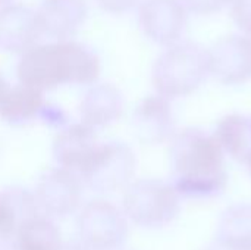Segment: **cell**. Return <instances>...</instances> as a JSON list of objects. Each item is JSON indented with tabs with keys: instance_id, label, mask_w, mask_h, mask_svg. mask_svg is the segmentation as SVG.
<instances>
[{
	"instance_id": "11",
	"label": "cell",
	"mask_w": 251,
	"mask_h": 250,
	"mask_svg": "<svg viewBox=\"0 0 251 250\" xmlns=\"http://www.w3.org/2000/svg\"><path fill=\"white\" fill-rule=\"evenodd\" d=\"M137 139L150 146L171 141L175 136V119L171 100L154 94L143 99L132 115Z\"/></svg>"
},
{
	"instance_id": "10",
	"label": "cell",
	"mask_w": 251,
	"mask_h": 250,
	"mask_svg": "<svg viewBox=\"0 0 251 250\" xmlns=\"http://www.w3.org/2000/svg\"><path fill=\"white\" fill-rule=\"evenodd\" d=\"M41 32L37 10L19 3L0 7V50L22 55L35 46Z\"/></svg>"
},
{
	"instance_id": "24",
	"label": "cell",
	"mask_w": 251,
	"mask_h": 250,
	"mask_svg": "<svg viewBox=\"0 0 251 250\" xmlns=\"http://www.w3.org/2000/svg\"><path fill=\"white\" fill-rule=\"evenodd\" d=\"M7 90H9L7 81H6V80H4V77L0 74V102H1V99L4 97V94L7 93Z\"/></svg>"
},
{
	"instance_id": "18",
	"label": "cell",
	"mask_w": 251,
	"mask_h": 250,
	"mask_svg": "<svg viewBox=\"0 0 251 250\" xmlns=\"http://www.w3.org/2000/svg\"><path fill=\"white\" fill-rule=\"evenodd\" d=\"M216 242L231 249L251 250V203H237L222 212Z\"/></svg>"
},
{
	"instance_id": "8",
	"label": "cell",
	"mask_w": 251,
	"mask_h": 250,
	"mask_svg": "<svg viewBox=\"0 0 251 250\" xmlns=\"http://www.w3.org/2000/svg\"><path fill=\"white\" fill-rule=\"evenodd\" d=\"M138 22L150 40L172 46L184 32L187 9L181 0H141Z\"/></svg>"
},
{
	"instance_id": "20",
	"label": "cell",
	"mask_w": 251,
	"mask_h": 250,
	"mask_svg": "<svg viewBox=\"0 0 251 250\" xmlns=\"http://www.w3.org/2000/svg\"><path fill=\"white\" fill-rule=\"evenodd\" d=\"M232 16L238 27L249 35L251 32V0H231Z\"/></svg>"
},
{
	"instance_id": "14",
	"label": "cell",
	"mask_w": 251,
	"mask_h": 250,
	"mask_svg": "<svg viewBox=\"0 0 251 250\" xmlns=\"http://www.w3.org/2000/svg\"><path fill=\"white\" fill-rule=\"evenodd\" d=\"M124 112V96L113 84H96L82 97L79 105L81 122L96 128H103L121 118Z\"/></svg>"
},
{
	"instance_id": "15",
	"label": "cell",
	"mask_w": 251,
	"mask_h": 250,
	"mask_svg": "<svg viewBox=\"0 0 251 250\" xmlns=\"http://www.w3.org/2000/svg\"><path fill=\"white\" fill-rule=\"evenodd\" d=\"M35 215L38 203L32 193L19 187L0 192V250L12 243L21 225Z\"/></svg>"
},
{
	"instance_id": "28",
	"label": "cell",
	"mask_w": 251,
	"mask_h": 250,
	"mask_svg": "<svg viewBox=\"0 0 251 250\" xmlns=\"http://www.w3.org/2000/svg\"><path fill=\"white\" fill-rule=\"evenodd\" d=\"M7 1H10V0H0V3H7Z\"/></svg>"
},
{
	"instance_id": "9",
	"label": "cell",
	"mask_w": 251,
	"mask_h": 250,
	"mask_svg": "<svg viewBox=\"0 0 251 250\" xmlns=\"http://www.w3.org/2000/svg\"><path fill=\"white\" fill-rule=\"evenodd\" d=\"M209 52L210 75L222 84H243L251 78V38L228 35L218 40Z\"/></svg>"
},
{
	"instance_id": "16",
	"label": "cell",
	"mask_w": 251,
	"mask_h": 250,
	"mask_svg": "<svg viewBox=\"0 0 251 250\" xmlns=\"http://www.w3.org/2000/svg\"><path fill=\"white\" fill-rule=\"evenodd\" d=\"M46 106L47 102L41 91L18 84L12 88L9 87L0 102V119L15 127L26 125L41 119Z\"/></svg>"
},
{
	"instance_id": "7",
	"label": "cell",
	"mask_w": 251,
	"mask_h": 250,
	"mask_svg": "<svg viewBox=\"0 0 251 250\" xmlns=\"http://www.w3.org/2000/svg\"><path fill=\"white\" fill-rule=\"evenodd\" d=\"M34 196L38 208L47 214L68 217L74 214L81 203L82 183L76 174L57 167L40 177Z\"/></svg>"
},
{
	"instance_id": "13",
	"label": "cell",
	"mask_w": 251,
	"mask_h": 250,
	"mask_svg": "<svg viewBox=\"0 0 251 250\" xmlns=\"http://www.w3.org/2000/svg\"><path fill=\"white\" fill-rule=\"evenodd\" d=\"M87 15V0H41L37 9L43 32L57 40H68L74 35Z\"/></svg>"
},
{
	"instance_id": "19",
	"label": "cell",
	"mask_w": 251,
	"mask_h": 250,
	"mask_svg": "<svg viewBox=\"0 0 251 250\" xmlns=\"http://www.w3.org/2000/svg\"><path fill=\"white\" fill-rule=\"evenodd\" d=\"M13 242L24 250H60L63 246L59 227L40 214L21 225Z\"/></svg>"
},
{
	"instance_id": "23",
	"label": "cell",
	"mask_w": 251,
	"mask_h": 250,
	"mask_svg": "<svg viewBox=\"0 0 251 250\" xmlns=\"http://www.w3.org/2000/svg\"><path fill=\"white\" fill-rule=\"evenodd\" d=\"M60 250H90L88 248H85L82 243H66L63 245Z\"/></svg>"
},
{
	"instance_id": "12",
	"label": "cell",
	"mask_w": 251,
	"mask_h": 250,
	"mask_svg": "<svg viewBox=\"0 0 251 250\" xmlns=\"http://www.w3.org/2000/svg\"><path fill=\"white\" fill-rule=\"evenodd\" d=\"M99 147L96 130L79 122L63 127L53 143V156L60 168L79 174Z\"/></svg>"
},
{
	"instance_id": "27",
	"label": "cell",
	"mask_w": 251,
	"mask_h": 250,
	"mask_svg": "<svg viewBox=\"0 0 251 250\" xmlns=\"http://www.w3.org/2000/svg\"><path fill=\"white\" fill-rule=\"evenodd\" d=\"M246 165H247V169H249V172H250V175H251V156L249 158V159H247Z\"/></svg>"
},
{
	"instance_id": "17",
	"label": "cell",
	"mask_w": 251,
	"mask_h": 250,
	"mask_svg": "<svg viewBox=\"0 0 251 250\" xmlns=\"http://www.w3.org/2000/svg\"><path fill=\"white\" fill-rule=\"evenodd\" d=\"M224 153L246 164L251 156V118L232 113L222 118L213 133Z\"/></svg>"
},
{
	"instance_id": "2",
	"label": "cell",
	"mask_w": 251,
	"mask_h": 250,
	"mask_svg": "<svg viewBox=\"0 0 251 250\" xmlns=\"http://www.w3.org/2000/svg\"><path fill=\"white\" fill-rule=\"evenodd\" d=\"M100 69V59L91 47L72 40H57L35 44L22 53L16 75L19 84L43 93L65 84H93Z\"/></svg>"
},
{
	"instance_id": "29",
	"label": "cell",
	"mask_w": 251,
	"mask_h": 250,
	"mask_svg": "<svg viewBox=\"0 0 251 250\" xmlns=\"http://www.w3.org/2000/svg\"><path fill=\"white\" fill-rule=\"evenodd\" d=\"M250 38H251V32H250Z\"/></svg>"
},
{
	"instance_id": "5",
	"label": "cell",
	"mask_w": 251,
	"mask_h": 250,
	"mask_svg": "<svg viewBox=\"0 0 251 250\" xmlns=\"http://www.w3.org/2000/svg\"><path fill=\"white\" fill-rule=\"evenodd\" d=\"M135 168L137 159L132 149L124 143L110 141L99 144L78 177L94 192L113 193L132 183Z\"/></svg>"
},
{
	"instance_id": "4",
	"label": "cell",
	"mask_w": 251,
	"mask_h": 250,
	"mask_svg": "<svg viewBox=\"0 0 251 250\" xmlns=\"http://www.w3.org/2000/svg\"><path fill=\"white\" fill-rule=\"evenodd\" d=\"M181 199L171 183L151 178L137 180L125 189L124 214L141 228H163L179 215Z\"/></svg>"
},
{
	"instance_id": "1",
	"label": "cell",
	"mask_w": 251,
	"mask_h": 250,
	"mask_svg": "<svg viewBox=\"0 0 251 250\" xmlns=\"http://www.w3.org/2000/svg\"><path fill=\"white\" fill-rule=\"evenodd\" d=\"M171 184L181 197L207 200L219 196L228 183L225 153L213 134L184 128L171 140Z\"/></svg>"
},
{
	"instance_id": "21",
	"label": "cell",
	"mask_w": 251,
	"mask_h": 250,
	"mask_svg": "<svg viewBox=\"0 0 251 250\" xmlns=\"http://www.w3.org/2000/svg\"><path fill=\"white\" fill-rule=\"evenodd\" d=\"M185 9H190L196 13H212L222 9L231 0H181Z\"/></svg>"
},
{
	"instance_id": "6",
	"label": "cell",
	"mask_w": 251,
	"mask_h": 250,
	"mask_svg": "<svg viewBox=\"0 0 251 250\" xmlns=\"http://www.w3.org/2000/svg\"><path fill=\"white\" fill-rule=\"evenodd\" d=\"M81 242L90 250H116L128 239V220L113 203L93 200L87 203L78 218Z\"/></svg>"
},
{
	"instance_id": "25",
	"label": "cell",
	"mask_w": 251,
	"mask_h": 250,
	"mask_svg": "<svg viewBox=\"0 0 251 250\" xmlns=\"http://www.w3.org/2000/svg\"><path fill=\"white\" fill-rule=\"evenodd\" d=\"M204 250H235V249H231V248H228V246H224V245H221V243L215 242V243H212L210 246H207Z\"/></svg>"
},
{
	"instance_id": "26",
	"label": "cell",
	"mask_w": 251,
	"mask_h": 250,
	"mask_svg": "<svg viewBox=\"0 0 251 250\" xmlns=\"http://www.w3.org/2000/svg\"><path fill=\"white\" fill-rule=\"evenodd\" d=\"M1 250H24V249H21L15 242H12V243H9L7 246H4Z\"/></svg>"
},
{
	"instance_id": "22",
	"label": "cell",
	"mask_w": 251,
	"mask_h": 250,
	"mask_svg": "<svg viewBox=\"0 0 251 250\" xmlns=\"http://www.w3.org/2000/svg\"><path fill=\"white\" fill-rule=\"evenodd\" d=\"M99 6L110 13H124L132 9L138 0H96Z\"/></svg>"
},
{
	"instance_id": "3",
	"label": "cell",
	"mask_w": 251,
	"mask_h": 250,
	"mask_svg": "<svg viewBox=\"0 0 251 250\" xmlns=\"http://www.w3.org/2000/svg\"><path fill=\"white\" fill-rule=\"evenodd\" d=\"M209 75L207 49L193 41H184L169 46L156 59L151 83L159 96L174 100L194 93Z\"/></svg>"
}]
</instances>
